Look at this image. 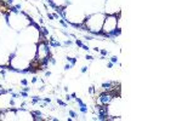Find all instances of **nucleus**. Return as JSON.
Here are the masks:
<instances>
[{
    "instance_id": "nucleus-1",
    "label": "nucleus",
    "mask_w": 182,
    "mask_h": 121,
    "mask_svg": "<svg viewBox=\"0 0 182 121\" xmlns=\"http://www.w3.org/2000/svg\"><path fill=\"white\" fill-rule=\"evenodd\" d=\"M8 10H9V8H8V5H6L5 3L0 1V12H6Z\"/></svg>"
},
{
    "instance_id": "nucleus-2",
    "label": "nucleus",
    "mask_w": 182,
    "mask_h": 121,
    "mask_svg": "<svg viewBox=\"0 0 182 121\" xmlns=\"http://www.w3.org/2000/svg\"><path fill=\"white\" fill-rule=\"evenodd\" d=\"M32 68H33V69H40V68H41V63H40L39 61H35V62L32 63Z\"/></svg>"
}]
</instances>
